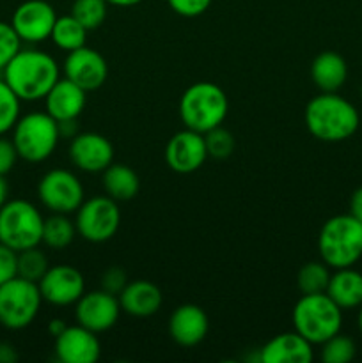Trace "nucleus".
<instances>
[{
  "label": "nucleus",
  "instance_id": "obj_1",
  "mask_svg": "<svg viewBox=\"0 0 362 363\" xmlns=\"http://www.w3.org/2000/svg\"><path fill=\"white\" fill-rule=\"evenodd\" d=\"M2 78L21 101H38L45 99L50 89L59 82L60 69L50 53L27 48L11 59L2 71Z\"/></svg>",
  "mask_w": 362,
  "mask_h": 363
},
{
  "label": "nucleus",
  "instance_id": "obj_2",
  "mask_svg": "<svg viewBox=\"0 0 362 363\" xmlns=\"http://www.w3.org/2000/svg\"><path fill=\"white\" fill-rule=\"evenodd\" d=\"M304 121L309 133L322 142L348 140L361 124L357 108L336 92L314 96L305 106Z\"/></svg>",
  "mask_w": 362,
  "mask_h": 363
},
{
  "label": "nucleus",
  "instance_id": "obj_3",
  "mask_svg": "<svg viewBox=\"0 0 362 363\" xmlns=\"http://www.w3.org/2000/svg\"><path fill=\"white\" fill-rule=\"evenodd\" d=\"M318 252L329 268H350L362 257V223L348 213L323 223L318 234Z\"/></svg>",
  "mask_w": 362,
  "mask_h": 363
},
{
  "label": "nucleus",
  "instance_id": "obj_4",
  "mask_svg": "<svg viewBox=\"0 0 362 363\" xmlns=\"http://www.w3.org/2000/svg\"><path fill=\"white\" fill-rule=\"evenodd\" d=\"M227 112L229 99L213 82H195L181 94L180 117L188 130L208 133L213 128L222 126Z\"/></svg>",
  "mask_w": 362,
  "mask_h": 363
},
{
  "label": "nucleus",
  "instance_id": "obj_5",
  "mask_svg": "<svg viewBox=\"0 0 362 363\" xmlns=\"http://www.w3.org/2000/svg\"><path fill=\"white\" fill-rule=\"evenodd\" d=\"M295 332L309 342L323 344L341 332L343 311L330 300L327 293L302 294L293 308Z\"/></svg>",
  "mask_w": 362,
  "mask_h": 363
},
{
  "label": "nucleus",
  "instance_id": "obj_6",
  "mask_svg": "<svg viewBox=\"0 0 362 363\" xmlns=\"http://www.w3.org/2000/svg\"><path fill=\"white\" fill-rule=\"evenodd\" d=\"M11 131L18 156L28 163L45 162L53 155L60 140L59 124L46 112H31L20 117Z\"/></svg>",
  "mask_w": 362,
  "mask_h": 363
},
{
  "label": "nucleus",
  "instance_id": "obj_7",
  "mask_svg": "<svg viewBox=\"0 0 362 363\" xmlns=\"http://www.w3.org/2000/svg\"><path fill=\"white\" fill-rule=\"evenodd\" d=\"M43 215L23 199L7 201L0 208V243L14 252L39 247L43 240Z\"/></svg>",
  "mask_w": 362,
  "mask_h": 363
},
{
  "label": "nucleus",
  "instance_id": "obj_8",
  "mask_svg": "<svg viewBox=\"0 0 362 363\" xmlns=\"http://www.w3.org/2000/svg\"><path fill=\"white\" fill-rule=\"evenodd\" d=\"M41 303L38 284L14 277L0 286V325L7 330L27 328L38 318Z\"/></svg>",
  "mask_w": 362,
  "mask_h": 363
},
{
  "label": "nucleus",
  "instance_id": "obj_9",
  "mask_svg": "<svg viewBox=\"0 0 362 363\" xmlns=\"http://www.w3.org/2000/svg\"><path fill=\"white\" fill-rule=\"evenodd\" d=\"M121 211L117 201L109 195H99L82 202L77 209V233L89 243H105L119 230Z\"/></svg>",
  "mask_w": 362,
  "mask_h": 363
},
{
  "label": "nucleus",
  "instance_id": "obj_10",
  "mask_svg": "<svg viewBox=\"0 0 362 363\" xmlns=\"http://www.w3.org/2000/svg\"><path fill=\"white\" fill-rule=\"evenodd\" d=\"M84 195L82 181L66 169L48 170L38 184L39 201L52 213H77L84 202Z\"/></svg>",
  "mask_w": 362,
  "mask_h": 363
},
{
  "label": "nucleus",
  "instance_id": "obj_11",
  "mask_svg": "<svg viewBox=\"0 0 362 363\" xmlns=\"http://www.w3.org/2000/svg\"><path fill=\"white\" fill-rule=\"evenodd\" d=\"M57 13L46 0H25L14 9L9 23L21 43H43L50 39Z\"/></svg>",
  "mask_w": 362,
  "mask_h": 363
},
{
  "label": "nucleus",
  "instance_id": "obj_12",
  "mask_svg": "<svg viewBox=\"0 0 362 363\" xmlns=\"http://www.w3.org/2000/svg\"><path fill=\"white\" fill-rule=\"evenodd\" d=\"M119 298L103 289L84 293L80 300L75 303L77 325L84 326L94 333H102L114 328L117 319H119Z\"/></svg>",
  "mask_w": 362,
  "mask_h": 363
},
{
  "label": "nucleus",
  "instance_id": "obj_13",
  "mask_svg": "<svg viewBox=\"0 0 362 363\" xmlns=\"http://www.w3.org/2000/svg\"><path fill=\"white\" fill-rule=\"evenodd\" d=\"M43 301L55 307L75 305L85 293L84 275L75 266L59 264L48 268L38 282Z\"/></svg>",
  "mask_w": 362,
  "mask_h": 363
},
{
  "label": "nucleus",
  "instance_id": "obj_14",
  "mask_svg": "<svg viewBox=\"0 0 362 363\" xmlns=\"http://www.w3.org/2000/svg\"><path fill=\"white\" fill-rule=\"evenodd\" d=\"M62 69L67 80L77 84L85 92L99 89L109 77L105 57L98 50L89 48V46H80L73 52H67Z\"/></svg>",
  "mask_w": 362,
  "mask_h": 363
},
{
  "label": "nucleus",
  "instance_id": "obj_15",
  "mask_svg": "<svg viewBox=\"0 0 362 363\" xmlns=\"http://www.w3.org/2000/svg\"><path fill=\"white\" fill-rule=\"evenodd\" d=\"M208 158L204 135L194 130L177 131L165 145V162L174 172L192 174L201 169Z\"/></svg>",
  "mask_w": 362,
  "mask_h": 363
},
{
  "label": "nucleus",
  "instance_id": "obj_16",
  "mask_svg": "<svg viewBox=\"0 0 362 363\" xmlns=\"http://www.w3.org/2000/svg\"><path fill=\"white\" fill-rule=\"evenodd\" d=\"M70 158L73 165L84 172H103L114 163V145L102 133L84 131L71 138Z\"/></svg>",
  "mask_w": 362,
  "mask_h": 363
},
{
  "label": "nucleus",
  "instance_id": "obj_17",
  "mask_svg": "<svg viewBox=\"0 0 362 363\" xmlns=\"http://www.w3.org/2000/svg\"><path fill=\"white\" fill-rule=\"evenodd\" d=\"M98 333L80 325L67 326L55 337V354L62 363H94L102 354Z\"/></svg>",
  "mask_w": 362,
  "mask_h": 363
},
{
  "label": "nucleus",
  "instance_id": "obj_18",
  "mask_svg": "<svg viewBox=\"0 0 362 363\" xmlns=\"http://www.w3.org/2000/svg\"><path fill=\"white\" fill-rule=\"evenodd\" d=\"M209 321L206 312L194 303L180 305L170 314L169 333L177 346L194 347L206 339Z\"/></svg>",
  "mask_w": 362,
  "mask_h": 363
},
{
  "label": "nucleus",
  "instance_id": "obj_19",
  "mask_svg": "<svg viewBox=\"0 0 362 363\" xmlns=\"http://www.w3.org/2000/svg\"><path fill=\"white\" fill-rule=\"evenodd\" d=\"M312 360V344L297 332L275 335L259 350L261 363H311Z\"/></svg>",
  "mask_w": 362,
  "mask_h": 363
},
{
  "label": "nucleus",
  "instance_id": "obj_20",
  "mask_svg": "<svg viewBox=\"0 0 362 363\" xmlns=\"http://www.w3.org/2000/svg\"><path fill=\"white\" fill-rule=\"evenodd\" d=\"M87 103V92L67 78H59L55 85L45 96V112L57 123L78 119Z\"/></svg>",
  "mask_w": 362,
  "mask_h": 363
},
{
  "label": "nucleus",
  "instance_id": "obj_21",
  "mask_svg": "<svg viewBox=\"0 0 362 363\" xmlns=\"http://www.w3.org/2000/svg\"><path fill=\"white\" fill-rule=\"evenodd\" d=\"M117 298H119L121 311L133 318H149V315L156 314L163 301L162 291L149 280L128 282Z\"/></svg>",
  "mask_w": 362,
  "mask_h": 363
},
{
  "label": "nucleus",
  "instance_id": "obj_22",
  "mask_svg": "<svg viewBox=\"0 0 362 363\" xmlns=\"http://www.w3.org/2000/svg\"><path fill=\"white\" fill-rule=\"evenodd\" d=\"M327 294L330 300L341 308V311H351L362 305V273L350 268L336 269L334 275H330Z\"/></svg>",
  "mask_w": 362,
  "mask_h": 363
},
{
  "label": "nucleus",
  "instance_id": "obj_23",
  "mask_svg": "<svg viewBox=\"0 0 362 363\" xmlns=\"http://www.w3.org/2000/svg\"><path fill=\"white\" fill-rule=\"evenodd\" d=\"M311 78L322 92H337L348 78L346 60L337 52L325 50L312 60Z\"/></svg>",
  "mask_w": 362,
  "mask_h": 363
},
{
  "label": "nucleus",
  "instance_id": "obj_24",
  "mask_svg": "<svg viewBox=\"0 0 362 363\" xmlns=\"http://www.w3.org/2000/svg\"><path fill=\"white\" fill-rule=\"evenodd\" d=\"M103 190L114 201H131L141 190V179L131 167L110 163L103 170Z\"/></svg>",
  "mask_w": 362,
  "mask_h": 363
},
{
  "label": "nucleus",
  "instance_id": "obj_25",
  "mask_svg": "<svg viewBox=\"0 0 362 363\" xmlns=\"http://www.w3.org/2000/svg\"><path fill=\"white\" fill-rule=\"evenodd\" d=\"M77 225L67 218V215L62 213H53L52 216L45 218L43 222V240L48 248L53 250H62L73 243L75 236H77Z\"/></svg>",
  "mask_w": 362,
  "mask_h": 363
},
{
  "label": "nucleus",
  "instance_id": "obj_26",
  "mask_svg": "<svg viewBox=\"0 0 362 363\" xmlns=\"http://www.w3.org/2000/svg\"><path fill=\"white\" fill-rule=\"evenodd\" d=\"M87 32V28L71 14L70 16H57L50 39H52L57 48L64 50V52H73L80 46H85Z\"/></svg>",
  "mask_w": 362,
  "mask_h": 363
},
{
  "label": "nucleus",
  "instance_id": "obj_27",
  "mask_svg": "<svg viewBox=\"0 0 362 363\" xmlns=\"http://www.w3.org/2000/svg\"><path fill=\"white\" fill-rule=\"evenodd\" d=\"M330 272L325 262L312 261L300 268L297 275V286L302 294H318L325 293L329 286Z\"/></svg>",
  "mask_w": 362,
  "mask_h": 363
},
{
  "label": "nucleus",
  "instance_id": "obj_28",
  "mask_svg": "<svg viewBox=\"0 0 362 363\" xmlns=\"http://www.w3.org/2000/svg\"><path fill=\"white\" fill-rule=\"evenodd\" d=\"M109 13L106 0H75L71 7V16L77 18L87 30H96L105 21Z\"/></svg>",
  "mask_w": 362,
  "mask_h": 363
},
{
  "label": "nucleus",
  "instance_id": "obj_29",
  "mask_svg": "<svg viewBox=\"0 0 362 363\" xmlns=\"http://www.w3.org/2000/svg\"><path fill=\"white\" fill-rule=\"evenodd\" d=\"M48 259L38 247L18 252V277L38 284L48 272Z\"/></svg>",
  "mask_w": 362,
  "mask_h": 363
},
{
  "label": "nucleus",
  "instance_id": "obj_30",
  "mask_svg": "<svg viewBox=\"0 0 362 363\" xmlns=\"http://www.w3.org/2000/svg\"><path fill=\"white\" fill-rule=\"evenodd\" d=\"M319 346H322L319 357H322L323 363H348L353 360L355 353H357V346H355L353 340L341 332Z\"/></svg>",
  "mask_w": 362,
  "mask_h": 363
},
{
  "label": "nucleus",
  "instance_id": "obj_31",
  "mask_svg": "<svg viewBox=\"0 0 362 363\" xmlns=\"http://www.w3.org/2000/svg\"><path fill=\"white\" fill-rule=\"evenodd\" d=\"M21 99L14 94L13 89L7 85L4 78H0V135L11 131L20 119Z\"/></svg>",
  "mask_w": 362,
  "mask_h": 363
},
{
  "label": "nucleus",
  "instance_id": "obj_32",
  "mask_svg": "<svg viewBox=\"0 0 362 363\" xmlns=\"http://www.w3.org/2000/svg\"><path fill=\"white\" fill-rule=\"evenodd\" d=\"M204 140L206 149H208V156H212L215 160L229 158L234 151V145H236L233 133L222 126H216L213 130H209L208 133H204Z\"/></svg>",
  "mask_w": 362,
  "mask_h": 363
},
{
  "label": "nucleus",
  "instance_id": "obj_33",
  "mask_svg": "<svg viewBox=\"0 0 362 363\" xmlns=\"http://www.w3.org/2000/svg\"><path fill=\"white\" fill-rule=\"evenodd\" d=\"M21 50V39L14 32L13 25L0 21V73L6 69L14 55Z\"/></svg>",
  "mask_w": 362,
  "mask_h": 363
},
{
  "label": "nucleus",
  "instance_id": "obj_34",
  "mask_svg": "<svg viewBox=\"0 0 362 363\" xmlns=\"http://www.w3.org/2000/svg\"><path fill=\"white\" fill-rule=\"evenodd\" d=\"M213 0H167L170 9L183 18H195L209 9Z\"/></svg>",
  "mask_w": 362,
  "mask_h": 363
},
{
  "label": "nucleus",
  "instance_id": "obj_35",
  "mask_svg": "<svg viewBox=\"0 0 362 363\" xmlns=\"http://www.w3.org/2000/svg\"><path fill=\"white\" fill-rule=\"evenodd\" d=\"M18 277V252L0 243V286Z\"/></svg>",
  "mask_w": 362,
  "mask_h": 363
},
{
  "label": "nucleus",
  "instance_id": "obj_36",
  "mask_svg": "<svg viewBox=\"0 0 362 363\" xmlns=\"http://www.w3.org/2000/svg\"><path fill=\"white\" fill-rule=\"evenodd\" d=\"M128 277L126 272L123 268H117V266H112V268L106 269L102 277V289L106 291V293L114 294V296H119L121 291L126 287Z\"/></svg>",
  "mask_w": 362,
  "mask_h": 363
},
{
  "label": "nucleus",
  "instance_id": "obj_37",
  "mask_svg": "<svg viewBox=\"0 0 362 363\" xmlns=\"http://www.w3.org/2000/svg\"><path fill=\"white\" fill-rule=\"evenodd\" d=\"M18 158L20 156H18L13 140L11 138H4L0 135V176L6 177V174H9L14 169Z\"/></svg>",
  "mask_w": 362,
  "mask_h": 363
},
{
  "label": "nucleus",
  "instance_id": "obj_38",
  "mask_svg": "<svg viewBox=\"0 0 362 363\" xmlns=\"http://www.w3.org/2000/svg\"><path fill=\"white\" fill-rule=\"evenodd\" d=\"M350 215L362 223V186L351 194L350 199Z\"/></svg>",
  "mask_w": 362,
  "mask_h": 363
},
{
  "label": "nucleus",
  "instance_id": "obj_39",
  "mask_svg": "<svg viewBox=\"0 0 362 363\" xmlns=\"http://www.w3.org/2000/svg\"><path fill=\"white\" fill-rule=\"evenodd\" d=\"M59 124V133L60 138H73L75 135H78V126H77V119L71 121H60Z\"/></svg>",
  "mask_w": 362,
  "mask_h": 363
},
{
  "label": "nucleus",
  "instance_id": "obj_40",
  "mask_svg": "<svg viewBox=\"0 0 362 363\" xmlns=\"http://www.w3.org/2000/svg\"><path fill=\"white\" fill-rule=\"evenodd\" d=\"M18 360V353L14 346L7 342H0V363H14Z\"/></svg>",
  "mask_w": 362,
  "mask_h": 363
},
{
  "label": "nucleus",
  "instance_id": "obj_41",
  "mask_svg": "<svg viewBox=\"0 0 362 363\" xmlns=\"http://www.w3.org/2000/svg\"><path fill=\"white\" fill-rule=\"evenodd\" d=\"M66 328H67V325L62 321V319H53V321L48 323V333L53 337V339H55V337H59Z\"/></svg>",
  "mask_w": 362,
  "mask_h": 363
},
{
  "label": "nucleus",
  "instance_id": "obj_42",
  "mask_svg": "<svg viewBox=\"0 0 362 363\" xmlns=\"http://www.w3.org/2000/svg\"><path fill=\"white\" fill-rule=\"evenodd\" d=\"M109 6H116V7H133L137 4H141L142 0H106Z\"/></svg>",
  "mask_w": 362,
  "mask_h": 363
},
{
  "label": "nucleus",
  "instance_id": "obj_43",
  "mask_svg": "<svg viewBox=\"0 0 362 363\" xmlns=\"http://www.w3.org/2000/svg\"><path fill=\"white\" fill-rule=\"evenodd\" d=\"M7 194H9V186H7L4 176H0V208L7 202Z\"/></svg>",
  "mask_w": 362,
  "mask_h": 363
},
{
  "label": "nucleus",
  "instance_id": "obj_44",
  "mask_svg": "<svg viewBox=\"0 0 362 363\" xmlns=\"http://www.w3.org/2000/svg\"><path fill=\"white\" fill-rule=\"evenodd\" d=\"M358 330L362 332V305H361V311H358Z\"/></svg>",
  "mask_w": 362,
  "mask_h": 363
}]
</instances>
